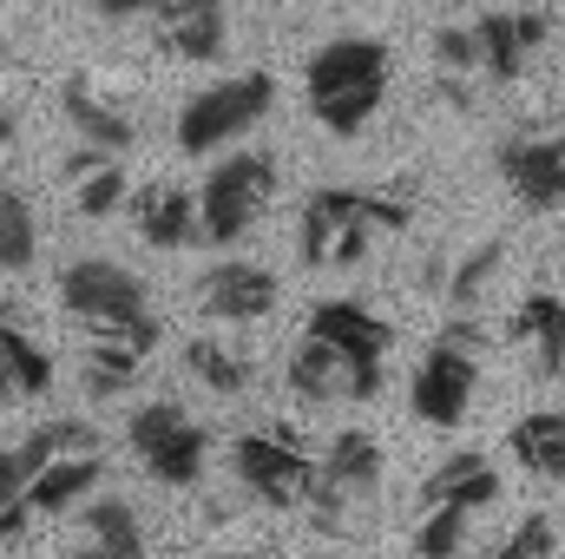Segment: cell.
<instances>
[{
	"mask_svg": "<svg viewBox=\"0 0 565 559\" xmlns=\"http://www.w3.org/2000/svg\"><path fill=\"white\" fill-rule=\"evenodd\" d=\"M217 559H264V553H217Z\"/></svg>",
	"mask_w": 565,
	"mask_h": 559,
	"instance_id": "38",
	"label": "cell"
},
{
	"mask_svg": "<svg viewBox=\"0 0 565 559\" xmlns=\"http://www.w3.org/2000/svg\"><path fill=\"white\" fill-rule=\"evenodd\" d=\"M289 389H296L302 402H342V362H335L322 342L302 336V349L289 356Z\"/></svg>",
	"mask_w": 565,
	"mask_h": 559,
	"instance_id": "27",
	"label": "cell"
},
{
	"mask_svg": "<svg viewBox=\"0 0 565 559\" xmlns=\"http://www.w3.org/2000/svg\"><path fill=\"white\" fill-rule=\"evenodd\" d=\"M13 454H20V467H26V481L46 467V461H60V454H99V428L93 421H40L26 441H13Z\"/></svg>",
	"mask_w": 565,
	"mask_h": 559,
	"instance_id": "22",
	"label": "cell"
},
{
	"mask_svg": "<svg viewBox=\"0 0 565 559\" xmlns=\"http://www.w3.org/2000/svg\"><path fill=\"white\" fill-rule=\"evenodd\" d=\"M151 20H158V46H164L171 60H191V66L217 60L224 40H231V13H224V0H158Z\"/></svg>",
	"mask_w": 565,
	"mask_h": 559,
	"instance_id": "14",
	"label": "cell"
},
{
	"mask_svg": "<svg viewBox=\"0 0 565 559\" xmlns=\"http://www.w3.org/2000/svg\"><path fill=\"white\" fill-rule=\"evenodd\" d=\"M270 106H277V80H270L264 66H257V73H237V80H217V86H204V93L178 113V151L211 158V151H224L231 139L257 133V126L270 119Z\"/></svg>",
	"mask_w": 565,
	"mask_h": 559,
	"instance_id": "5",
	"label": "cell"
},
{
	"mask_svg": "<svg viewBox=\"0 0 565 559\" xmlns=\"http://www.w3.org/2000/svg\"><path fill=\"white\" fill-rule=\"evenodd\" d=\"M546 33H553V13H546V7H520V13H487V20L473 27V46H480V66H487L500 86H513V80L533 66V53L546 46Z\"/></svg>",
	"mask_w": 565,
	"mask_h": 559,
	"instance_id": "13",
	"label": "cell"
},
{
	"mask_svg": "<svg viewBox=\"0 0 565 559\" xmlns=\"http://www.w3.org/2000/svg\"><path fill=\"white\" fill-rule=\"evenodd\" d=\"M500 474L487 467V454L480 447H460V454H447L434 474L422 481V507H454V514H480V507H500Z\"/></svg>",
	"mask_w": 565,
	"mask_h": 559,
	"instance_id": "15",
	"label": "cell"
},
{
	"mask_svg": "<svg viewBox=\"0 0 565 559\" xmlns=\"http://www.w3.org/2000/svg\"><path fill=\"white\" fill-rule=\"evenodd\" d=\"M139 369H145V356H139V349H126L119 336L86 342V395L113 402V395H126V389L139 382Z\"/></svg>",
	"mask_w": 565,
	"mask_h": 559,
	"instance_id": "24",
	"label": "cell"
},
{
	"mask_svg": "<svg viewBox=\"0 0 565 559\" xmlns=\"http://www.w3.org/2000/svg\"><path fill=\"white\" fill-rule=\"evenodd\" d=\"M33 257H40V218H33V204L0 178V271H33Z\"/></svg>",
	"mask_w": 565,
	"mask_h": 559,
	"instance_id": "23",
	"label": "cell"
},
{
	"mask_svg": "<svg viewBox=\"0 0 565 559\" xmlns=\"http://www.w3.org/2000/svg\"><path fill=\"white\" fill-rule=\"evenodd\" d=\"M309 342H322L342 362V402H369L382 395L388 376V349H395V323H382L375 309L349 303V296H322L309 309Z\"/></svg>",
	"mask_w": 565,
	"mask_h": 559,
	"instance_id": "3",
	"label": "cell"
},
{
	"mask_svg": "<svg viewBox=\"0 0 565 559\" xmlns=\"http://www.w3.org/2000/svg\"><path fill=\"white\" fill-rule=\"evenodd\" d=\"M231 467L264 507H302V494L316 487V454H302L282 434H244L231 447Z\"/></svg>",
	"mask_w": 565,
	"mask_h": 559,
	"instance_id": "8",
	"label": "cell"
},
{
	"mask_svg": "<svg viewBox=\"0 0 565 559\" xmlns=\"http://www.w3.org/2000/svg\"><path fill=\"white\" fill-rule=\"evenodd\" d=\"M132 454L145 461L151 481L164 487H198L204 461H211V434L184 415L178 402H145L132 415Z\"/></svg>",
	"mask_w": 565,
	"mask_h": 559,
	"instance_id": "7",
	"label": "cell"
},
{
	"mask_svg": "<svg viewBox=\"0 0 565 559\" xmlns=\"http://www.w3.org/2000/svg\"><path fill=\"white\" fill-rule=\"evenodd\" d=\"M473 389H480V356L434 342L422 356V369H415V382H408V409H415V421H427V428H460Z\"/></svg>",
	"mask_w": 565,
	"mask_h": 559,
	"instance_id": "10",
	"label": "cell"
},
{
	"mask_svg": "<svg viewBox=\"0 0 565 559\" xmlns=\"http://www.w3.org/2000/svg\"><path fill=\"white\" fill-rule=\"evenodd\" d=\"M349 218H362L375 238H382V231L395 238V231H408V224H415L408 198L362 191V184H322V191H309L302 224H296V244H302V264H309V271H322V264H329V238H335Z\"/></svg>",
	"mask_w": 565,
	"mask_h": 559,
	"instance_id": "6",
	"label": "cell"
},
{
	"mask_svg": "<svg viewBox=\"0 0 565 559\" xmlns=\"http://www.w3.org/2000/svg\"><path fill=\"white\" fill-rule=\"evenodd\" d=\"M460 547H467V514L427 507V520L415 527V559H460Z\"/></svg>",
	"mask_w": 565,
	"mask_h": 559,
	"instance_id": "30",
	"label": "cell"
},
{
	"mask_svg": "<svg viewBox=\"0 0 565 559\" xmlns=\"http://www.w3.org/2000/svg\"><path fill=\"white\" fill-rule=\"evenodd\" d=\"M7 395H13V382H7V369H0V402H7Z\"/></svg>",
	"mask_w": 565,
	"mask_h": 559,
	"instance_id": "37",
	"label": "cell"
},
{
	"mask_svg": "<svg viewBox=\"0 0 565 559\" xmlns=\"http://www.w3.org/2000/svg\"><path fill=\"white\" fill-rule=\"evenodd\" d=\"M0 369H7V382L20 395H46L53 389V356L26 329H13V323H0Z\"/></svg>",
	"mask_w": 565,
	"mask_h": 559,
	"instance_id": "26",
	"label": "cell"
},
{
	"mask_svg": "<svg viewBox=\"0 0 565 559\" xmlns=\"http://www.w3.org/2000/svg\"><path fill=\"white\" fill-rule=\"evenodd\" d=\"M79 534H86V540H73L60 559H145L139 514H132L126 500H113V494L79 500Z\"/></svg>",
	"mask_w": 565,
	"mask_h": 559,
	"instance_id": "16",
	"label": "cell"
},
{
	"mask_svg": "<svg viewBox=\"0 0 565 559\" xmlns=\"http://www.w3.org/2000/svg\"><path fill=\"white\" fill-rule=\"evenodd\" d=\"M559 264H565V244H559Z\"/></svg>",
	"mask_w": 565,
	"mask_h": 559,
	"instance_id": "39",
	"label": "cell"
},
{
	"mask_svg": "<svg viewBox=\"0 0 565 559\" xmlns=\"http://www.w3.org/2000/svg\"><path fill=\"white\" fill-rule=\"evenodd\" d=\"M513 336L533 349V369H540L546 382L565 376V296H546V289L520 296V309H513Z\"/></svg>",
	"mask_w": 565,
	"mask_h": 559,
	"instance_id": "19",
	"label": "cell"
},
{
	"mask_svg": "<svg viewBox=\"0 0 565 559\" xmlns=\"http://www.w3.org/2000/svg\"><path fill=\"white\" fill-rule=\"evenodd\" d=\"M184 369H191L211 395H244V389H250V362H244L237 349L211 342V336H191V342H184Z\"/></svg>",
	"mask_w": 565,
	"mask_h": 559,
	"instance_id": "25",
	"label": "cell"
},
{
	"mask_svg": "<svg viewBox=\"0 0 565 559\" xmlns=\"http://www.w3.org/2000/svg\"><path fill=\"white\" fill-rule=\"evenodd\" d=\"M20 494H26V467H20V454H13V447H0V514H13V507H20Z\"/></svg>",
	"mask_w": 565,
	"mask_h": 559,
	"instance_id": "35",
	"label": "cell"
},
{
	"mask_svg": "<svg viewBox=\"0 0 565 559\" xmlns=\"http://www.w3.org/2000/svg\"><path fill=\"white\" fill-rule=\"evenodd\" d=\"M507 454H520V467L540 474V481H565V409L520 415L513 434H507Z\"/></svg>",
	"mask_w": 565,
	"mask_h": 559,
	"instance_id": "21",
	"label": "cell"
},
{
	"mask_svg": "<svg viewBox=\"0 0 565 559\" xmlns=\"http://www.w3.org/2000/svg\"><path fill=\"white\" fill-rule=\"evenodd\" d=\"M66 191H73V211H79V218H113L132 184H126V165H119V158H99V165H93L79 184H66Z\"/></svg>",
	"mask_w": 565,
	"mask_h": 559,
	"instance_id": "28",
	"label": "cell"
},
{
	"mask_svg": "<svg viewBox=\"0 0 565 559\" xmlns=\"http://www.w3.org/2000/svg\"><path fill=\"white\" fill-rule=\"evenodd\" d=\"M60 113H66V126H73L79 139L93 145V151H106V158H126L132 139H139V119L126 113V99L106 93V86L86 80V73L60 80Z\"/></svg>",
	"mask_w": 565,
	"mask_h": 559,
	"instance_id": "11",
	"label": "cell"
},
{
	"mask_svg": "<svg viewBox=\"0 0 565 559\" xmlns=\"http://www.w3.org/2000/svg\"><path fill=\"white\" fill-rule=\"evenodd\" d=\"M106 20H145V13H158V0H93Z\"/></svg>",
	"mask_w": 565,
	"mask_h": 559,
	"instance_id": "36",
	"label": "cell"
},
{
	"mask_svg": "<svg viewBox=\"0 0 565 559\" xmlns=\"http://www.w3.org/2000/svg\"><path fill=\"white\" fill-rule=\"evenodd\" d=\"M132 224L151 251H184L198 244V204L178 184H139L132 191Z\"/></svg>",
	"mask_w": 565,
	"mask_h": 559,
	"instance_id": "18",
	"label": "cell"
},
{
	"mask_svg": "<svg viewBox=\"0 0 565 559\" xmlns=\"http://www.w3.org/2000/svg\"><path fill=\"white\" fill-rule=\"evenodd\" d=\"M388 73H395V53L382 40H362V33L322 40L302 66V93H309L316 126L335 139H355L388 99Z\"/></svg>",
	"mask_w": 565,
	"mask_h": 559,
	"instance_id": "1",
	"label": "cell"
},
{
	"mask_svg": "<svg viewBox=\"0 0 565 559\" xmlns=\"http://www.w3.org/2000/svg\"><path fill=\"white\" fill-rule=\"evenodd\" d=\"M316 481H329L335 494H369L382 481V441L369 428H342L329 441V454L316 461Z\"/></svg>",
	"mask_w": 565,
	"mask_h": 559,
	"instance_id": "20",
	"label": "cell"
},
{
	"mask_svg": "<svg viewBox=\"0 0 565 559\" xmlns=\"http://www.w3.org/2000/svg\"><path fill=\"white\" fill-rule=\"evenodd\" d=\"M369 251H375V231H369L362 218H349V224H342V231L329 238V264H335V271H355V264H362ZM329 264H322V271H329Z\"/></svg>",
	"mask_w": 565,
	"mask_h": 559,
	"instance_id": "34",
	"label": "cell"
},
{
	"mask_svg": "<svg viewBox=\"0 0 565 559\" xmlns=\"http://www.w3.org/2000/svg\"><path fill=\"white\" fill-rule=\"evenodd\" d=\"M277 277L264 264H244V257H224L198 277V309L211 323H264L277 309Z\"/></svg>",
	"mask_w": 565,
	"mask_h": 559,
	"instance_id": "12",
	"label": "cell"
},
{
	"mask_svg": "<svg viewBox=\"0 0 565 559\" xmlns=\"http://www.w3.org/2000/svg\"><path fill=\"white\" fill-rule=\"evenodd\" d=\"M99 481H106V461H99V454H60V461H46V467L26 481L20 507H26V514H73L79 500L99 494Z\"/></svg>",
	"mask_w": 565,
	"mask_h": 559,
	"instance_id": "17",
	"label": "cell"
},
{
	"mask_svg": "<svg viewBox=\"0 0 565 559\" xmlns=\"http://www.w3.org/2000/svg\"><path fill=\"white\" fill-rule=\"evenodd\" d=\"M434 66H447V73H467V66H480L473 27H440V33H434Z\"/></svg>",
	"mask_w": 565,
	"mask_h": 559,
	"instance_id": "33",
	"label": "cell"
},
{
	"mask_svg": "<svg viewBox=\"0 0 565 559\" xmlns=\"http://www.w3.org/2000/svg\"><path fill=\"white\" fill-rule=\"evenodd\" d=\"M20 106H26V66H20V53L0 40V145L20 133Z\"/></svg>",
	"mask_w": 565,
	"mask_h": 559,
	"instance_id": "32",
	"label": "cell"
},
{
	"mask_svg": "<svg viewBox=\"0 0 565 559\" xmlns=\"http://www.w3.org/2000/svg\"><path fill=\"white\" fill-rule=\"evenodd\" d=\"M493 171L520 198V211H559L565 204V126L553 133H520L493 151Z\"/></svg>",
	"mask_w": 565,
	"mask_h": 559,
	"instance_id": "9",
	"label": "cell"
},
{
	"mask_svg": "<svg viewBox=\"0 0 565 559\" xmlns=\"http://www.w3.org/2000/svg\"><path fill=\"white\" fill-rule=\"evenodd\" d=\"M553 547H559V534H553V520L546 514H526L493 553H480V559H553Z\"/></svg>",
	"mask_w": 565,
	"mask_h": 559,
	"instance_id": "31",
	"label": "cell"
},
{
	"mask_svg": "<svg viewBox=\"0 0 565 559\" xmlns=\"http://www.w3.org/2000/svg\"><path fill=\"white\" fill-rule=\"evenodd\" d=\"M277 198V165L264 151H231L204 171V184L191 191L198 204V238L204 244H237Z\"/></svg>",
	"mask_w": 565,
	"mask_h": 559,
	"instance_id": "4",
	"label": "cell"
},
{
	"mask_svg": "<svg viewBox=\"0 0 565 559\" xmlns=\"http://www.w3.org/2000/svg\"><path fill=\"white\" fill-rule=\"evenodd\" d=\"M500 264H507V244H493V238H487V244H473V251L447 271V303H454V309H473V303H480V289L500 277Z\"/></svg>",
	"mask_w": 565,
	"mask_h": 559,
	"instance_id": "29",
	"label": "cell"
},
{
	"mask_svg": "<svg viewBox=\"0 0 565 559\" xmlns=\"http://www.w3.org/2000/svg\"><path fill=\"white\" fill-rule=\"evenodd\" d=\"M60 309L93 323L99 336H119L126 349H151L158 342V316H151V296H145V277L113 264V257H79L60 271Z\"/></svg>",
	"mask_w": 565,
	"mask_h": 559,
	"instance_id": "2",
	"label": "cell"
}]
</instances>
